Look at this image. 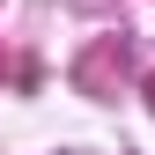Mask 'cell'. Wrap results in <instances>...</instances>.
<instances>
[{"label":"cell","instance_id":"6da1fadb","mask_svg":"<svg viewBox=\"0 0 155 155\" xmlns=\"http://www.w3.org/2000/svg\"><path fill=\"white\" fill-rule=\"evenodd\" d=\"M118 81H126V37H96L74 59V89L81 96H118Z\"/></svg>","mask_w":155,"mask_h":155},{"label":"cell","instance_id":"7a4b0ae2","mask_svg":"<svg viewBox=\"0 0 155 155\" xmlns=\"http://www.w3.org/2000/svg\"><path fill=\"white\" fill-rule=\"evenodd\" d=\"M148 111H155V74H148Z\"/></svg>","mask_w":155,"mask_h":155}]
</instances>
